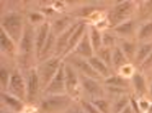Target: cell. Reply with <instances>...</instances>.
<instances>
[{
  "label": "cell",
  "instance_id": "obj_1",
  "mask_svg": "<svg viewBox=\"0 0 152 113\" xmlns=\"http://www.w3.org/2000/svg\"><path fill=\"white\" fill-rule=\"evenodd\" d=\"M0 25H1V29L17 45H20L23 31H24V27H26L24 18L20 12L11 11L3 14Z\"/></svg>",
  "mask_w": 152,
  "mask_h": 113
},
{
  "label": "cell",
  "instance_id": "obj_2",
  "mask_svg": "<svg viewBox=\"0 0 152 113\" xmlns=\"http://www.w3.org/2000/svg\"><path fill=\"white\" fill-rule=\"evenodd\" d=\"M72 102H74V99L70 95H68V94L47 95L40 100L39 108L42 113H62Z\"/></svg>",
  "mask_w": 152,
  "mask_h": 113
},
{
  "label": "cell",
  "instance_id": "obj_3",
  "mask_svg": "<svg viewBox=\"0 0 152 113\" xmlns=\"http://www.w3.org/2000/svg\"><path fill=\"white\" fill-rule=\"evenodd\" d=\"M62 63H63V58L54 56V55L46 60L39 62V65L36 66V69H37V73H39L42 91L48 85V83L52 81V78L56 76V73L59 70Z\"/></svg>",
  "mask_w": 152,
  "mask_h": 113
},
{
  "label": "cell",
  "instance_id": "obj_4",
  "mask_svg": "<svg viewBox=\"0 0 152 113\" xmlns=\"http://www.w3.org/2000/svg\"><path fill=\"white\" fill-rule=\"evenodd\" d=\"M18 54L24 63L30 59L33 54L35 56V28L29 22L26 23L21 42L18 45Z\"/></svg>",
  "mask_w": 152,
  "mask_h": 113
},
{
  "label": "cell",
  "instance_id": "obj_5",
  "mask_svg": "<svg viewBox=\"0 0 152 113\" xmlns=\"http://www.w3.org/2000/svg\"><path fill=\"white\" fill-rule=\"evenodd\" d=\"M135 10V4L133 1H120L113 6L109 13L110 25L115 28L116 25L130 20V16Z\"/></svg>",
  "mask_w": 152,
  "mask_h": 113
},
{
  "label": "cell",
  "instance_id": "obj_6",
  "mask_svg": "<svg viewBox=\"0 0 152 113\" xmlns=\"http://www.w3.org/2000/svg\"><path fill=\"white\" fill-rule=\"evenodd\" d=\"M26 83H27V102L34 104L39 99L41 89V83L39 78V73H37L36 67H29L26 75Z\"/></svg>",
  "mask_w": 152,
  "mask_h": 113
},
{
  "label": "cell",
  "instance_id": "obj_7",
  "mask_svg": "<svg viewBox=\"0 0 152 113\" xmlns=\"http://www.w3.org/2000/svg\"><path fill=\"white\" fill-rule=\"evenodd\" d=\"M7 93L12 94L13 96L21 99L22 101L27 102V83L26 77H23L22 72L16 69L11 73V78L9 83V88L6 90Z\"/></svg>",
  "mask_w": 152,
  "mask_h": 113
},
{
  "label": "cell",
  "instance_id": "obj_8",
  "mask_svg": "<svg viewBox=\"0 0 152 113\" xmlns=\"http://www.w3.org/2000/svg\"><path fill=\"white\" fill-rule=\"evenodd\" d=\"M64 72H65V89L66 94L72 99L77 95V93L81 90V80L80 73L72 65L64 60Z\"/></svg>",
  "mask_w": 152,
  "mask_h": 113
},
{
  "label": "cell",
  "instance_id": "obj_9",
  "mask_svg": "<svg viewBox=\"0 0 152 113\" xmlns=\"http://www.w3.org/2000/svg\"><path fill=\"white\" fill-rule=\"evenodd\" d=\"M61 94H66L65 89V72H64V59L63 63L59 67V70L57 71L56 76L52 78V81L48 83V85L44 89L42 95H61Z\"/></svg>",
  "mask_w": 152,
  "mask_h": 113
},
{
  "label": "cell",
  "instance_id": "obj_10",
  "mask_svg": "<svg viewBox=\"0 0 152 113\" xmlns=\"http://www.w3.org/2000/svg\"><path fill=\"white\" fill-rule=\"evenodd\" d=\"M80 80H81V89L91 98L89 100L104 98V95H106L105 87L102 85L99 80L91 78V77L83 76V75H80Z\"/></svg>",
  "mask_w": 152,
  "mask_h": 113
},
{
  "label": "cell",
  "instance_id": "obj_11",
  "mask_svg": "<svg viewBox=\"0 0 152 113\" xmlns=\"http://www.w3.org/2000/svg\"><path fill=\"white\" fill-rule=\"evenodd\" d=\"M66 63H69L70 65H72L76 70L79 71L80 75H83V76H87V77H91V78H96V80H100L102 77L96 72L92 67V65L89 64L88 59H85V58H81V56H77V55H74V54H70L68 55V59H65Z\"/></svg>",
  "mask_w": 152,
  "mask_h": 113
},
{
  "label": "cell",
  "instance_id": "obj_12",
  "mask_svg": "<svg viewBox=\"0 0 152 113\" xmlns=\"http://www.w3.org/2000/svg\"><path fill=\"white\" fill-rule=\"evenodd\" d=\"M51 33V24L48 22H44L35 29V58L39 60L41 52L45 47V43Z\"/></svg>",
  "mask_w": 152,
  "mask_h": 113
},
{
  "label": "cell",
  "instance_id": "obj_13",
  "mask_svg": "<svg viewBox=\"0 0 152 113\" xmlns=\"http://www.w3.org/2000/svg\"><path fill=\"white\" fill-rule=\"evenodd\" d=\"M80 22H74L66 30H64L61 35L57 36V40H56V48H54V56H61L63 58V54L66 49V46L69 43V40L71 35L74 34V31L76 30V28L79 27Z\"/></svg>",
  "mask_w": 152,
  "mask_h": 113
},
{
  "label": "cell",
  "instance_id": "obj_14",
  "mask_svg": "<svg viewBox=\"0 0 152 113\" xmlns=\"http://www.w3.org/2000/svg\"><path fill=\"white\" fill-rule=\"evenodd\" d=\"M71 54L81 56V58H85V59H89V58H92L93 55H96L94 49L92 47V43H91V39H89V35H88V29H87V31L82 36L81 41L77 43V46H76V48L74 49V52Z\"/></svg>",
  "mask_w": 152,
  "mask_h": 113
},
{
  "label": "cell",
  "instance_id": "obj_15",
  "mask_svg": "<svg viewBox=\"0 0 152 113\" xmlns=\"http://www.w3.org/2000/svg\"><path fill=\"white\" fill-rule=\"evenodd\" d=\"M87 29H88V25H87L85 22H80L79 27L76 28V30L74 31V34H72L71 37H70L69 43H68V46H66V49H65V52H64V54H63V58H64V56L70 55V54L74 52V49L76 48L77 43L81 41L82 36L85 35V33L87 31Z\"/></svg>",
  "mask_w": 152,
  "mask_h": 113
},
{
  "label": "cell",
  "instance_id": "obj_16",
  "mask_svg": "<svg viewBox=\"0 0 152 113\" xmlns=\"http://www.w3.org/2000/svg\"><path fill=\"white\" fill-rule=\"evenodd\" d=\"M0 95H1L3 104L5 105V107L9 111H12V112H16V113H21L24 109V101L13 96L12 94H10L7 91H1Z\"/></svg>",
  "mask_w": 152,
  "mask_h": 113
},
{
  "label": "cell",
  "instance_id": "obj_17",
  "mask_svg": "<svg viewBox=\"0 0 152 113\" xmlns=\"http://www.w3.org/2000/svg\"><path fill=\"white\" fill-rule=\"evenodd\" d=\"M0 51L3 54H6L10 58H13L17 52V43L3 29H0Z\"/></svg>",
  "mask_w": 152,
  "mask_h": 113
},
{
  "label": "cell",
  "instance_id": "obj_18",
  "mask_svg": "<svg viewBox=\"0 0 152 113\" xmlns=\"http://www.w3.org/2000/svg\"><path fill=\"white\" fill-rule=\"evenodd\" d=\"M130 84L139 96H144L146 93H148V87H147L146 80L144 77V75L139 71H134V73L132 75Z\"/></svg>",
  "mask_w": 152,
  "mask_h": 113
},
{
  "label": "cell",
  "instance_id": "obj_19",
  "mask_svg": "<svg viewBox=\"0 0 152 113\" xmlns=\"http://www.w3.org/2000/svg\"><path fill=\"white\" fill-rule=\"evenodd\" d=\"M104 85L106 87H116V88H122V89H128L130 85V78H127L120 73L111 75L103 81Z\"/></svg>",
  "mask_w": 152,
  "mask_h": 113
},
{
  "label": "cell",
  "instance_id": "obj_20",
  "mask_svg": "<svg viewBox=\"0 0 152 113\" xmlns=\"http://www.w3.org/2000/svg\"><path fill=\"white\" fill-rule=\"evenodd\" d=\"M88 62H89V64L92 65V67L96 70V72L102 78L105 80V78H107L109 76H111V69H110L102 59H99L97 55H93L92 58L88 59Z\"/></svg>",
  "mask_w": 152,
  "mask_h": 113
},
{
  "label": "cell",
  "instance_id": "obj_21",
  "mask_svg": "<svg viewBox=\"0 0 152 113\" xmlns=\"http://www.w3.org/2000/svg\"><path fill=\"white\" fill-rule=\"evenodd\" d=\"M134 31H135V22L133 21L132 18L113 28V33L121 36L122 39H128L129 36L134 34Z\"/></svg>",
  "mask_w": 152,
  "mask_h": 113
},
{
  "label": "cell",
  "instance_id": "obj_22",
  "mask_svg": "<svg viewBox=\"0 0 152 113\" xmlns=\"http://www.w3.org/2000/svg\"><path fill=\"white\" fill-rule=\"evenodd\" d=\"M128 64H129V60L127 59V56L124 55L122 49L118 46L113 47L112 48V69L116 71H120L123 66Z\"/></svg>",
  "mask_w": 152,
  "mask_h": 113
},
{
  "label": "cell",
  "instance_id": "obj_23",
  "mask_svg": "<svg viewBox=\"0 0 152 113\" xmlns=\"http://www.w3.org/2000/svg\"><path fill=\"white\" fill-rule=\"evenodd\" d=\"M122 52L124 53V55L127 56V59L130 62H134V58H135V54H137V49H138V46L135 42H133L128 39H121L120 40V43L117 45Z\"/></svg>",
  "mask_w": 152,
  "mask_h": 113
},
{
  "label": "cell",
  "instance_id": "obj_24",
  "mask_svg": "<svg viewBox=\"0 0 152 113\" xmlns=\"http://www.w3.org/2000/svg\"><path fill=\"white\" fill-rule=\"evenodd\" d=\"M88 35L91 39L92 47L94 49V53H97L103 47V34L96 25H89L88 27Z\"/></svg>",
  "mask_w": 152,
  "mask_h": 113
},
{
  "label": "cell",
  "instance_id": "obj_25",
  "mask_svg": "<svg viewBox=\"0 0 152 113\" xmlns=\"http://www.w3.org/2000/svg\"><path fill=\"white\" fill-rule=\"evenodd\" d=\"M152 52V41H147V42H142L138 46L137 49V54H135V58H134V64L140 66L145 59L150 55V53Z\"/></svg>",
  "mask_w": 152,
  "mask_h": 113
},
{
  "label": "cell",
  "instance_id": "obj_26",
  "mask_svg": "<svg viewBox=\"0 0 152 113\" xmlns=\"http://www.w3.org/2000/svg\"><path fill=\"white\" fill-rule=\"evenodd\" d=\"M74 22L70 21V18L69 17H63V18H58L57 21L53 22V24L51 25V30L52 33L56 35V36H58L61 35L64 30H66Z\"/></svg>",
  "mask_w": 152,
  "mask_h": 113
},
{
  "label": "cell",
  "instance_id": "obj_27",
  "mask_svg": "<svg viewBox=\"0 0 152 113\" xmlns=\"http://www.w3.org/2000/svg\"><path fill=\"white\" fill-rule=\"evenodd\" d=\"M138 40L141 42H147V40H150L152 37V20L145 22L138 30Z\"/></svg>",
  "mask_w": 152,
  "mask_h": 113
},
{
  "label": "cell",
  "instance_id": "obj_28",
  "mask_svg": "<svg viewBox=\"0 0 152 113\" xmlns=\"http://www.w3.org/2000/svg\"><path fill=\"white\" fill-rule=\"evenodd\" d=\"M130 104V96L129 95H122L120 98H116V100L111 104V113H121L127 106Z\"/></svg>",
  "mask_w": 152,
  "mask_h": 113
},
{
  "label": "cell",
  "instance_id": "obj_29",
  "mask_svg": "<svg viewBox=\"0 0 152 113\" xmlns=\"http://www.w3.org/2000/svg\"><path fill=\"white\" fill-rule=\"evenodd\" d=\"M96 55L99 59H102L110 69H112V48H107V47H102Z\"/></svg>",
  "mask_w": 152,
  "mask_h": 113
},
{
  "label": "cell",
  "instance_id": "obj_30",
  "mask_svg": "<svg viewBox=\"0 0 152 113\" xmlns=\"http://www.w3.org/2000/svg\"><path fill=\"white\" fill-rule=\"evenodd\" d=\"M11 73H12V71H10L3 64L1 69H0V84H1V91H6L7 90L9 83H10V78H11Z\"/></svg>",
  "mask_w": 152,
  "mask_h": 113
},
{
  "label": "cell",
  "instance_id": "obj_31",
  "mask_svg": "<svg viewBox=\"0 0 152 113\" xmlns=\"http://www.w3.org/2000/svg\"><path fill=\"white\" fill-rule=\"evenodd\" d=\"M93 105L98 108L100 113H111V102L106 100L105 98H98V99H93L91 100Z\"/></svg>",
  "mask_w": 152,
  "mask_h": 113
},
{
  "label": "cell",
  "instance_id": "obj_32",
  "mask_svg": "<svg viewBox=\"0 0 152 113\" xmlns=\"http://www.w3.org/2000/svg\"><path fill=\"white\" fill-rule=\"evenodd\" d=\"M116 43H117V39L115 35L111 33H103V47L113 48L117 46Z\"/></svg>",
  "mask_w": 152,
  "mask_h": 113
},
{
  "label": "cell",
  "instance_id": "obj_33",
  "mask_svg": "<svg viewBox=\"0 0 152 113\" xmlns=\"http://www.w3.org/2000/svg\"><path fill=\"white\" fill-rule=\"evenodd\" d=\"M79 102H80L81 107L85 109V112H86V113H100V112L98 111V108L93 105V102H92L91 100L81 99Z\"/></svg>",
  "mask_w": 152,
  "mask_h": 113
},
{
  "label": "cell",
  "instance_id": "obj_34",
  "mask_svg": "<svg viewBox=\"0 0 152 113\" xmlns=\"http://www.w3.org/2000/svg\"><path fill=\"white\" fill-rule=\"evenodd\" d=\"M28 22L30 23V24H42L44 22H45V17L41 14V13H39V12H31L30 14H29V18H28Z\"/></svg>",
  "mask_w": 152,
  "mask_h": 113
},
{
  "label": "cell",
  "instance_id": "obj_35",
  "mask_svg": "<svg viewBox=\"0 0 152 113\" xmlns=\"http://www.w3.org/2000/svg\"><path fill=\"white\" fill-rule=\"evenodd\" d=\"M62 113H86L85 109L81 107L80 102H72L65 111H63Z\"/></svg>",
  "mask_w": 152,
  "mask_h": 113
},
{
  "label": "cell",
  "instance_id": "obj_36",
  "mask_svg": "<svg viewBox=\"0 0 152 113\" xmlns=\"http://www.w3.org/2000/svg\"><path fill=\"white\" fill-rule=\"evenodd\" d=\"M140 69L142 71H148V70H152V52L150 53V55L145 59V62L140 65Z\"/></svg>",
  "mask_w": 152,
  "mask_h": 113
},
{
  "label": "cell",
  "instance_id": "obj_37",
  "mask_svg": "<svg viewBox=\"0 0 152 113\" xmlns=\"http://www.w3.org/2000/svg\"><path fill=\"white\" fill-rule=\"evenodd\" d=\"M138 102H139V107H140V111H141V112H146V111L148 109L150 105H151V104H150L147 100H145V99H141V100H139Z\"/></svg>",
  "mask_w": 152,
  "mask_h": 113
},
{
  "label": "cell",
  "instance_id": "obj_38",
  "mask_svg": "<svg viewBox=\"0 0 152 113\" xmlns=\"http://www.w3.org/2000/svg\"><path fill=\"white\" fill-rule=\"evenodd\" d=\"M121 113H134V111L132 109V107H130V104H129V106H127V107H126V108H124V109H123Z\"/></svg>",
  "mask_w": 152,
  "mask_h": 113
},
{
  "label": "cell",
  "instance_id": "obj_39",
  "mask_svg": "<svg viewBox=\"0 0 152 113\" xmlns=\"http://www.w3.org/2000/svg\"><path fill=\"white\" fill-rule=\"evenodd\" d=\"M148 95H150V99L152 100V81H151L150 87H148Z\"/></svg>",
  "mask_w": 152,
  "mask_h": 113
},
{
  "label": "cell",
  "instance_id": "obj_40",
  "mask_svg": "<svg viewBox=\"0 0 152 113\" xmlns=\"http://www.w3.org/2000/svg\"><path fill=\"white\" fill-rule=\"evenodd\" d=\"M146 113H152V104L150 105V107H148V109L146 111Z\"/></svg>",
  "mask_w": 152,
  "mask_h": 113
},
{
  "label": "cell",
  "instance_id": "obj_41",
  "mask_svg": "<svg viewBox=\"0 0 152 113\" xmlns=\"http://www.w3.org/2000/svg\"><path fill=\"white\" fill-rule=\"evenodd\" d=\"M1 113H16V112H12V111H9V109H7V111H3Z\"/></svg>",
  "mask_w": 152,
  "mask_h": 113
}]
</instances>
